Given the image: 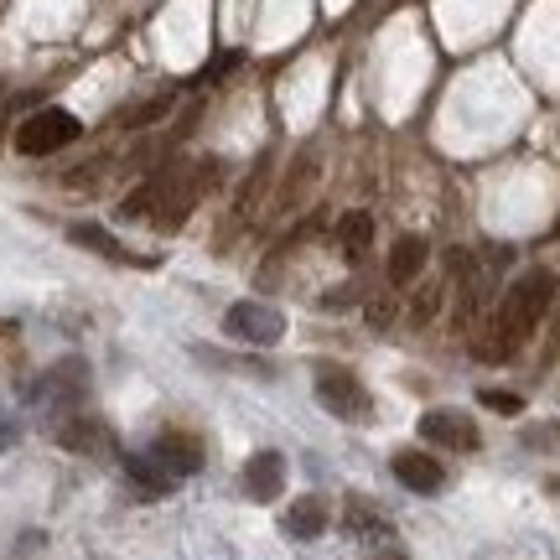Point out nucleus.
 Returning <instances> with one entry per match:
<instances>
[{"label": "nucleus", "mask_w": 560, "mask_h": 560, "mask_svg": "<svg viewBox=\"0 0 560 560\" xmlns=\"http://www.w3.org/2000/svg\"><path fill=\"white\" fill-rule=\"evenodd\" d=\"M285 529H291V540H317L322 529H327V503L317 493H306L285 509Z\"/></svg>", "instance_id": "9b49d317"}, {"label": "nucleus", "mask_w": 560, "mask_h": 560, "mask_svg": "<svg viewBox=\"0 0 560 560\" xmlns=\"http://www.w3.org/2000/svg\"><path fill=\"white\" fill-rule=\"evenodd\" d=\"M223 327L244 342H280L285 317H280L276 306H265V301H234V306L223 312Z\"/></svg>", "instance_id": "20e7f679"}, {"label": "nucleus", "mask_w": 560, "mask_h": 560, "mask_svg": "<svg viewBox=\"0 0 560 560\" xmlns=\"http://www.w3.org/2000/svg\"><path fill=\"white\" fill-rule=\"evenodd\" d=\"M420 436L425 441H441V446H452V452H472L478 446V425L457 410H425L420 416Z\"/></svg>", "instance_id": "39448f33"}, {"label": "nucleus", "mask_w": 560, "mask_h": 560, "mask_svg": "<svg viewBox=\"0 0 560 560\" xmlns=\"http://www.w3.org/2000/svg\"><path fill=\"white\" fill-rule=\"evenodd\" d=\"M68 240L83 244V249H100V255H109V260H136L120 240H109V234H104V229H94V223H73V229H68Z\"/></svg>", "instance_id": "2eb2a0df"}, {"label": "nucleus", "mask_w": 560, "mask_h": 560, "mask_svg": "<svg viewBox=\"0 0 560 560\" xmlns=\"http://www.w3.org/2000/svg\"><path fill=\"white\" fill-rule=\"evenodd\" d=\"M151 457H156L172 478H192V472L202 467V446L192 436H182V431H166V436H156Z\"/></svg>", "instance_id": "6e6552de"}, {"label": "nucleus", "mask_w": 560, "mask_h": 560, "mask_svg": "<svg viewBox=\"0 0 560 560\" xmlns=\"http://www.w3.org/2000/svg\"><path fill=\"white\" fill-rule=\"evenodd\" d=\"M550 493H556V499H560V478H550Z\"/></svg>", "instance_id": "412c9836"}, {"label": "nucleus", "mask_w": 560, "mask_h": 560, "mask_svg": "<svg viewBox=\"0 0 560 560\" xmlns=\"http://www.w3.org/2000/svg\"><path fill=\"white\" fill-rule=\"evenodd\" d=\"M425 260H431V244H425V234H400V240H395V249H389V280H395V285H410V280H420Z\"/></svg>", "instance_id": "9d476101"}, {"label": "nucleus", "mask_w": 560, "mask_h": 560, "mask_svg": "<svg viewBox=\"0 0 560 560\" xmlns=\"http://www.w3.org/2000/svg\"><path fill=\"white\" fill-rule=\"evenodd\" d=\"M312 389H317L322 410H332V416H342V420H359L374 410V405H369V389H363L348 369H338V363H322L317 374H312Z\"/></svg>", "instance_id": "7ed1b4c3"}, {"label": "nucleus", "mask_w": 560, "mask_h": 560, "mask_svg": "<svg viewBox=\"0 0 560 560\" xmlns=\"http://www.w3.org/2000/svg\"><path fill=\"white\" fill-rule=\"evenodd\" d=\"M478 400L488 405V410H499V416H520V410H524V400L514 395V389H482Z\"/></svg>", "instance_id": "a211bd4d"}, {"label": "nucleus", "mask_w": 560, "mask_h": 560, "mask_svg": "<svg viewBox=\"0 0 560 560\" xmlns=\"http://www.w3.org/2000/svg\"><path fill=\"white\" fill-rule=\"evenodd\" d=\"M556 296H560L556 270H524V276L503 291V301L493 306V317L482 322V332H478L482 363H509L514 359V353L524 348V338L540 332V322L550 317Z\"/></svg>", "instance_id": "f257e3e1"}, {"label": "nucleus", "mask_w": 560, "mask_h": 560, "mask_svg": "<svg viewBox=\"0 0 560 560\" xmlns=\"http://www.w3.org/2000/svg\"><path fill=\"white\" fill-rule=\"evenodd\" d=\"M312 177H317V145H306V151H296V161H291V172H285V187H280V208H296V202L306 198V187H312Z\"/></svg>", "instance_id": "ddd939ff"}, {"label": "nucleus", "mask_w": 560, "mask_h": 560, "mask_svg": "<svg viewBox=\"0 0 560 560\" xmlns=\"http://www.w3.org/2000/svg\"><path fill=\"white\" fill-rule=\"evenodd\" d=\"M58 446L62 452H79V457H104L109 446H115V436H109V425L94 416H73L58 425Z\"/></svg>", "instance_id": "423d86ee"}, {"label": "nucleus", "mask_w": 560, "mask_h": 560, "mask_svg": "<svg viewBox=\"0 0 560 560\" xmlns=\"http://www.w3.org/2000/svg\"><path fill=\"white\" fill-rule=\"evenodd\" d=\"M16 436H21L16 416H11V410H0V452H5V446H16Z\"/></svg>", "instance_id": "6ab92c4d"}, {"label": "nucleus", "mask_w": 560, "mask_h": 560, "mask_svg": "<svg viewBox=\"0 0 560 560\" xmlns=\"http://www.w3.org/2000/svg\"><path fill=\"white\" fill-rule=\"evenodd\" d=\"M125 472H130V478L140 482V488H145V493H166V488H172V472H166V467H161L156 457H125Z\"/></svg>", "instance_id": "dca6fc26"}, {"label": "nucleus", "mask_w": 560, "mask_h": 560, "mask_svg": "<svg viewBox=\"0 0 560 560\" xmlns=\"http://www.w3.org/2000/svg\"><path fill=\"white\" fill-rule=\"evenodd\" d=\"M172 109V94H161V100H145V104H136V109H125V125H151V120H161Z\"/></svg>", "instance_id": "f3484780"}, {"label": "nucleus", "mask_w": 560, "mask_h": 560, "mask_svg": "<svg viewBox=\"0 0 560 560\" xmlns=\"http://www.w3.org/2000/svg\"><path fill=\"white\" fill-rule=\"evenodd\" d=\"M338 244H342L348 260H359L363 249L374 244V219H369V213H342L338 219Z\"/></svg>", "instance_id": "4468645a"}, {"label": "nucleus", "mask_w": 560, "mask_h": 560, "mask_svg": "<svg viewBox=\"0 0 560 560\" xmlns=\"http://www.w3.org/2000/svg\"><path fill=\"white\" fill-rule=\"evenodd\" d=\"M369 322H374V327H389V301H374V306H369Z\"/></svg>", "instance_id": "aec40b11"}, {"label": "nucleus", "mask_w": 560, "mask_h": 560, "mask_svg": "<svg viewBox=\"0 0 560 560\" xmlns=\"http://www.w3.org/2000/svg\"><path fill=\"white\" fill-rule=\"evenodd\" d=\"M395 478L405 488H416V493H441L446 472H441V462L431 452H395Z\"/></svg>", "instance_id": "1a4fd4ad"}, {"label": "nucleus", "mask_w": 560, "mask_h": 560, "mask_svg": "<svg viewBox=\"0 0 560 560\" xmlns=\"http://www.w3.org/2000/svg\"><path fill=\"white\" fill-rule=\"evenodd\" d=\"M244 488L255 503H276V493L285 488V457L280 452H255L244 462Z\"/></svg>", "instance_id": "0eeeda50"}, {"label": "nucleus", "mask_w": 560, "mask_h": 560, "mask_svg": "<svg viewBox=\"0 0 560 560\" xmlns=\"http://www.w3.org/2000/svg\"><path fill=\"white\" fill-rule=\"evenodd\" d=\"M79 136H83L79 115H68V109H37V115H26V120L16 125L11 145H16L21 156H52L62 145H73Z\"/></svg>", "instance_id": "f03ea898"}, {"label": "nucleus", "mask_w": 560, "mask_h": 560, "mask_svg": "<svg viewBox=\"0 0 560 560\" xmlns=\"http://www.w3.org/2000/svg\"><path fill=\"white\" fill-rule=\"evenodd\" d=\"M83 384H89V369H83L79 359H68V363H58V369L37 384V400H58V395H73V400H79Z\"/></svg>", "instance_id": "f8f14e48"}]
</instances>
